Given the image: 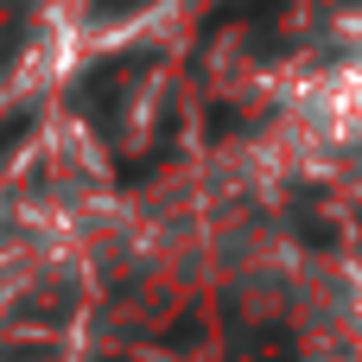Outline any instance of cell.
I'll list each match as a JSON object with an SVG mask.
<instances>
[{"mask_svg": "<svg viewBox=\"0 0 362 362\" xmlns=\"http://www.w3.org/2000/svg\"><path fill=\"white\" fill-rule=\"evenodd\" d=\"M350 312H356V325H362V267L350 274Z\"/></svg>", "mask_w": 362, "mask_h": 362, "instance_id": "obj_1", "label": "cell"}]
</instances>
